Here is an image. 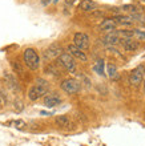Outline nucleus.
Wrapping results in <instances>:
<instances>
[{
    "instance_id": "nucleus-1",
    "label": "nucleus",
    "mask_w": 145,
    "mask_h": 146,
    "mask_svg": "<svg viewBox=\"0 0 145 146\" xmlns=\"http://www.w3.org/2000/svg\"><path fill=\"white\" fill-rule=\"evenodd\" d=\"M48 88H49L48 81L44 80V78H37V80H36V84H35L33 86H31L29 90H28V98H29L31 101L40 100L41 97H44L47 94Z\"/></svg>"
},
{
    "instance_id": "nucleus-2",
    "label": "nucleus",
    "mask_w": 145,
    "mask_h": 146,
    "mask_svg": "<svg viewBox=\"0 0 145 146\" xmlns=\"http://www.w3.org/2000/svg\"><path fill=\"white\" fill-rule=\"evenodd\" d=\"M23 61L24 65L29 70H37L40 68V56L37 50L33 48H25L23 52Z\"/></svg>"
},
{
    "instance_id": "nucleus-3",
    "label": "nucleus",
    "mask_w": 145,
    "mask_h": 146,
    "mask_svg": "<svg viewBox=\"0 0 145 146\" xmlns=\"http://www.w3.org/2000/svg\"><path fill=\"white\" fill-rule=\"evenodd\" d=\"M57 64L61 65L65 70H68L69 73H76L77 66H76V61L75 58L68 53V52H63L57 57Z\"/></svg>"
},
{
    "instance_id": "nucleus-4",
    "label": "nucleus",
    "mask_w": 145,
    "mask_h": 146,
    "mask_svg": "<svg viewBox=\"0 0 145 146\" xmlns=\"http://www.w3.org/2000/svg\"><path fill=\"white\" fill-rule=\"evenodd\" d=\"M60 88L67 94H76L81 90V82L76 78H65L61 81Z\"/></svg>"
},
{
    "instance_id": "nucleus-5",
    "label": "nucleus",
    "mask_w": 145,
    "mask_h": 146,
    "mask_svg": "<svg viewBox=\"0 0 145 146\" xmlns=\"http://www.w3.org/2000/svg\"><path fill=\"white\" fill-rule=\"evenodd\" d=\"M61 53H63L61 45L57 44V42H53V44H51V45L44 50L43 58H44V61H51V60H53V58H57Z\"/></svg>"
},
{
    "instance_id": "nucleus-6",
    "label": "nucleus",
    "mask_w": 145,
    "mask_h": 146,
    "mask_svg": "<svg viewBox=\"0 0 145 146\" xmlns=\"http://www.w3.org/2000/svg\"><path fill=\"white\" fill-rule=\"evenodd\" d=\"M144 74H145V66L144 65L136 66L129 73V84L132 86H138V85L141 84L142 78H144Z\"/></svg>"
},
{
    "instance_id": "nucleus-7",
    "label": "nucleus",
    "mask_w": 145,
    "mask_h": 146,
    "mask_svg": "<svg viewBox=\"0 0 145 146\" xmlns=\"http://www.w3.org/2000/svg\"><path fill=\"white\" fill-rule=\"evenodd\" d=\"M73 44L80 48V49L85 50L89 48V44H91V40H89V36L84 32H76L73 35Z\"/></svg>"
},
{
    "instance_id": "nucleus-8",
    "label": "nucleus",
    "mask_w": 145,
    "mask_h": 146,
    "mask_svg": "<svg viewBox=\"0 0 145 146\" xmlns=\"http://www.w3.org/2000/svg\"><path fill=\"white\" fill-rule=\"evenodd\" d=\"M3 77H4V81H5L7 86L11 89L12 92H15V93L20 92V85H19V81H17V78H16V76H15V73L4 70Z\"/></svg>"
},
{
    "instance_id": "nucleus-9",
    "label": "nucleus",
    "mask_w": 145,
    "mask_h": 146,
    "mask_svg": "<svg viewBox=\"0 0 145 146\" xmlns=\"http://www.w3.org/2000/svg\"><path fill=\"white\" fill-rule=\"evenodd\" d=\"M67 52H68V53L71 54L73 58H77V60H80V61H83V62H87L88 61L87 53H85L83 49L77 48L75 44H69V45L67 46Z\"/></svg>"
},
{
    "instance_id": "nucleus-10",
    "label": "nucleus",
    "mask_w": 145,
    "mask_h": 146,
    "mask_svg": "<svg viewBox=\"0 0 145 146\" xmlns=\"http://www.w3.org/2000/svg\"><path fill=\"white\" fill-rule=\"evenodd\" d=\"M118 42H121L122 48H124L126 52H133V50H136V49L138 48V41H136L134 38L121 37Z\"/></svg>"
},
{
    "instance_id": "nucleus-11",
    "label": "nucleus",
    "mask_w": 145,
    "mask_h": 146,
    "mask_svg": "<svg viewBox=\"0 0 145 146\" xmlns=\"http://www.w3.org/2000/svg\"><path fill=\"white\" fill-rule=\"evenodd\" d=\"M118 41H120V36L116 33V31L108 32L103 38V44L104 45H107V46H115V45L118 44Z\"/></svg>"
},
{
    "instance_id": "nucleus-12",
    "label": "nucleus",
    "mask_w": 145,
    "mask_h": 146,
    "mask_svg": "<svg viewBox=\"0 0 145 146\" xmlns=\"http://www.w3.org/2000/svg\"><path fill=\"white\" fill-rule=\"evenodd\" d=\"M60 104H61V98L56 93L44 96V105H45L47 108H55V106H57V105H60Z\"/></svg>"
},
{
    "instance_id": "nucleus-13",
    "label": "nucleus",
    "mask_w": 145,
    "mask_h": 146,
    "mask_svg": "<svg viewBox=\"0 0 145 146\" xmlns=\"http://www.w3.org/2000/svg\"><path fill=\"white\" fill-rule=\"evenodd\" d=\"M55 122L57 123V126L64 127V129H71V127L73 126V123H72V121H71V118H69L68 115H65V114L56 115Z\"/></svg>"
},
{
    "instance_id": "nucleus-14",
    "label": "nucleus",
    "mask_w": 145,
    "mask_h": 146,
    "mask_svg": "<svg viewBox=\"0 0 145 146\" xmlns=\"http://www.w3.org/2000/svg\"><path fill=\"white\" fill-rule=\"evenodd\" d=\"M117 27V24L113 19H104L100 24V29L101 31H105V32H113Z\"/></svg>"
},
{
    "instance_id": "nucleus-15",
    "label": "nucleus",
    "mask_w": 145,
    "mask_h": 146,
    "mask_svg": "<svg viewBox=\"0 0 145 146\" xmlns=\"http://www.w3.org/2000/svg\"><path fill=\"white\" fill-rule=\"evenodd\" d=\"M79 8L83 12H93L97 8V4L93 0H81L79 4Z\"/></svg>"
},
{
    "instance_id": "nucleus-16",
    "label": "nucleus",
    "mask_w": 145,
    "mask_h": 146,
    "mask_svg": "<svg viewBox=\"0 0 145 146\" xmlns=\"http://www.w3.org/2000/svg\"><path fill=\"white\" fill-rule=\"evenodd\" d=\"M113 20L116 21V24H120V25H124V27H130L133 25L134 20L130 17V16H121V15H117L113 17Z\"/></svg>"
},
{
    "instance_id": "nucleus-17",
    "label": "nucleus",
    "mask_w": 145,
    "mask_h": 146,
    "mask_svg": "<svg viewBox=\"0 0 145 146\" xmlns=\"http://www.w3.org/2000/svg\"><path fill=\"white\" fill-rule=\"evenodd\" d=\"M11 68L15 73V76H19V77H24V66H23V62L19 61V60H13L11 61Z\"/></svg>"
},
{
    "instance_id": "nucleus-18",
    "label": "nucleus",
    "mask_w": 145,
    "mask_h": 146,
    "mask_svg": "<svg viewBox=\"0 0 145 146\" xmlns=\"http://www.w3.org/2000/svg\"><path fill=\"white\" fill-rule=\"evenodd\" d=\"M45 72L48 73V74H52V76H59V74H60L59 64L57 62H56V64H55V62H49L45 68Z\"/></svg>"
},
{
    "instance_id": "nucleus-19",
    "label": "nucleus",
    "mask_w": 145,
    "mask_h": 146,
    "mask_svg": "<svg viewBox=\"0 0 145 146\" xmlns=\"http://www.w3.org/2000/svg\"><path fill=\"white\" fill-rule=\"evenodd\" d=\"M104 66H105V62L104 60H97L93 65V70H95L99 76H105V70H104Z\"/></svg>"
},
{
    "instance_id": "nucleus-20",
    "label": "nucleus",
    "mask_w": 145,
    "mask_h": 146,
    "mask_svg": "<svg viewBox=\"0 0 145 146\" xmlns=\"http://www.w3.org/2000/svg\"><path fill=\"white\" fill-rule=\"evenodd\" d=\"M107 73H108V77L111 78V80H115V78H117V66L115 65V64H108L107 65Z\"/></svg>"
},
{
    "instance_id": "nucleus-21",
    "label": "nucleus",
    "mask_w": 145,
    "mask_h": 146,
    "mask_svg": "<svg viewBox=\"0 0 145 146\" xmlns=\"http://www.w3.org/2000/svg\"><path fill=\"white\" fill-rule=\"evenodd\" d=\"M8 125H12V126L17 127V129H21V127L25 126V122H24V121H21V119H15V121L8 122Z\"/></svg>"
},
{
    "instance_id": "nucleus-22",
    "label": "nucleus",
    "mask_w": 145,
    "mask_h": 146,
    "mask_svg": "<svg viewBox=\"0 0 145 146\" xmlns=\"http://www.w3.org/2000/svg\"><path fill=\"white\" fill-rule=\"evenodd\" d=\"M134 38H137V40H145L144 29H134Z\"/></svg>"
},
{
    "instance_id": "nucleus-23",
    "label": "nucleus",
    "mask_w": 145,
    "mask_h": 146,
    "mask_svg": "<svg viewBox=\"0 0 145 146\" xmlns=\"http://www.w3.org/2000/svg\"><path fill=\"white\" fill-rule=\"evenodd\" d=\"M121 9H124V11H126V12H132V13L136 12V7H134V5H130V4H125V5H122Z\"/></svg>"
},
{
    "instance_id": "nucleus-24",
    "label": "nucleus",
    "mask_w": 145,
    "mask_h": 146,
    "mask_svg": "<svg viewBox=\"0 0 145 146\" xmlns=\"http://www.w3.org/2000/svg\"><path fill=\"white\" fill-rule=\"evenodd\" d=\"M79 0H65V4L67 5H69V7H72V5H75V4L77 3Z\"/></svg>"
},
{
    "instance_id": "nucleus-25",
    "label": "nucleus",
    "mask_w": 145,
    "mask_h": 146,
    "mask_svg": "<svg viewBox=\"0 0 145 146\" xmlns=\"http://www.w3.org/2000/svg\"><path fill=\"white\" fill-rule=\"evenodd\" d=\"M52 0H40V3H41V5H44V7H47L48 4L51 3Z\"/></svg>"
},
{
    "instance_id": "nucleus-26",
    "label": "nucleus",
    "mask_w": 145,
    "mask_h": 146,
    "mask_svg": "<svg viewBox=\"0 0 145 146\" xmlns=\"http://www.w3.org/2000/svg\"><path fill=\"white\" fill-rule=\"evenodd\" d=\"M1 109H3V100L0 98V110H1Z\"/></svg>"
},
{
    "instance_id": "nucleus-27",
    "label": "nucleus",
    "mask_w": 145,
    "mask_h": 146,
    "mask_svg": "<svg viewBox=\"0 0 145 146\" xmlns=\"http://www.w3.org/2000/svg\"><path fill=\"white\" fill-rule=\"evenodd\" d=\"M52 1H53V3H57V1H59V0H52Z\"/></svg>"
},
{
    "instance_id": "nucleus-28",
    "label": "nucleus",
    "mask_w": 145,
    "mask_h": 146,
    "mask_svg": "<svg viewBox=\"0 0 145 146\" xmlns=\"http://www.w3.org/2000/svg\"><path fill=\"white\" fill-rule=\"evenodd\" d=\"M144 93H145V81H144Z\"/></svg>"
}]
</instances>
